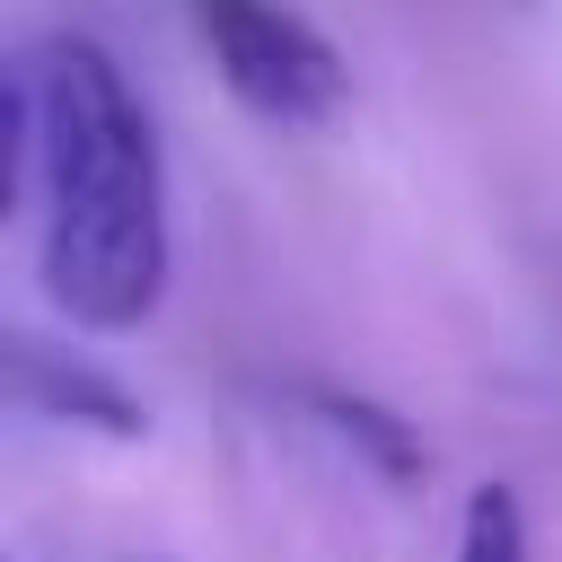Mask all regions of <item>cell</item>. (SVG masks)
Listing matches in <instances>:
<instances>
[{
  "label": "cell",
  "mask_w": 562,
  "mask_h": 562,
  "mask_svg": "<svg viewBox=\"0 0 562 562\" xmlns=\"http://www.w3.org/2000/svg\"><path fill=\"white\" fill-rule=\"evenodd\" d=\"M18 202L44 220V299L88 334H132L167 299V167L158 132L88 35H44L9 88Z\"/></svg>",
  "instance_id": "cell-1"
},
{
  "label": "cell",
  "mask_w": 562,
  "mask_h": 562,
  "mask_svg": "<svg viewBox=\"0 0 562 562\" xmlns=\"http://www.w3.org/2000/svg\"><path fill=\"white\" fill-rule=\"evenodd\" d=\"M184 9H193V35H202L220 88L246 114H263L281 132H316L342 114L351 70L299 9H281V0H184Z\"/></svg>",
  "instance_id": "cell-2"
},
{
  "label": "cell",
  "mask_w": 562,
  "mask_h": 562,
  "mask_svg": "<svg viewBox=\"0 0 562 562\" xmlns=\"http://www.w3.org/2000/svg\"><path fill=\"white\" fill-rule=\"evenodd\" d=\"M9 395L26 413H53V422H79V430H105V439H140L149 430V413L105 369H88V360H70V351H53L35 334L9 342Z\"/></svg>",
  "instance_id": "cell-3"
},
{
  "label": "cell",
  "mask_w": 562,
  "mask_h": 562,
  "mask_svg": "<svg viewBox=\"0 0 562 562\" xmlns=\"http://www.w3.org/2000/svg\"><path fill=\"white\" fill-rule=\"evenodd\" d=\"M307 404H316V422H325L342 448H360L386 483H422V474H430V448H422L386 404H369V395H334V386H316Z\"/></svg>",
  "instance_id": "cell-4"
},
{
  "label": "cell",
  "mask_w": 562,
  "mask_h": 562,
  "mask_svg": "<svg viewBox=\"0 0 562 562\" xmlns=\"http://www.w3.org/2000/svg\"><path fill=\"white\" fill-rule=\"evenodd\" d=\"M457 562H527V501H518L509 483H474V492H465Z\"/></svg>",
  "instance_id": "cell-5"
}]
</instances>
